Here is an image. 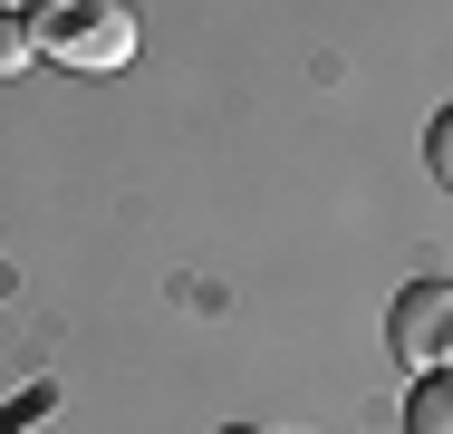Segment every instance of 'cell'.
<instances>
[{"label": "cell", "instance_id": "277c9868", "mask_svg": "<svg viewBox=\"0 0 453 434\" xmlns=\"http://www.w3.org/2000/svg\"><path fill=\"white\" fill-rule=\"evenodd\" d=\"M19 68H29V19L0 10V78H19Z\"/></svg>", "mask_w": 453, "mask_h": 434}, {"label": "cell", "instance_id": "7a4b0ae2", "mask_svg": "<svg viewBox=\"0 0 453 434\" xmlns=\"http://www.w3.org/2000/svg\"><path fill=\"white\" fill-rule=\"evenodd\" d=\"M386 338H395V357H405L415 376H425V367H444V357H453V290H444V280H415V290L395 299Z\"/></svg>", "mask_w": 453, "mask_h": 434}, {"label": "cell", "instance_id": "5b68a950", "mask_svg": "<svg viewBox=\"0 0 453 434\" xmlns=\"http://www.w3.org/2000/svg\"><path fill=\"white\" fill-rule=\"evenodd\" d=\"M0 10H29V0H0Z\"/></svg>", "mask_w": 453, "mask_h": 434}, {"label": "cell", "instance_id": "6da1fadb", "mask_svg": "<svg viewBox=\"0 0 453 434\" xmlns=\"http://www.w3.org/2000/svg\"><path fill=\"white\" fill-rule=\"evenodd\" d=\"M29 58H58V68H78V78H106V68L135 58V10H126V0H39Z\"/></svg>", "mask_w": 453, "mask_h": 434}, {"label": "cell", "instance_id": "3957f363", "mask_svg": "<svg viewBox=\"0 0 453 434\" xmlns=\"http://www.w3.org/2000/svg\"><path fill=\"white\" fill-rule=\"evenodd\" d=\"M405 434H453V386H444V367H425V376H415V406H405Z\"/></svg>", "mask_w": 453, "mask_h": 434}]
</instances>
